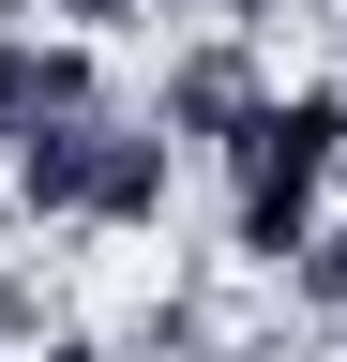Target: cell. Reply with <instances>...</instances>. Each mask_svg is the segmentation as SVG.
<instances>
[{
    "mask_svg": "<svg viewBox=\"0 0 347 362\" xmlns=\"http://www.w3.org/2000/svg\"><path fill=\"white\" fill-rule=\"evenodd\" d=\"M332 181H347V90H272L242 136H227V226L242 257H302L332 226Z\"/></svg>",
    "mask_w": 347,
    "mask_h": 362,
    "instance_id": "1",
    "label": "cell"
}]
</instances>
